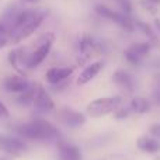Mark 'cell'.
<instances>
[{
	"mask_svg": "<svg viewBox=\"0 0 160 160\" xmlns=\"http://www.w3.org/2000/svg\"><path fill=\"white\" fill-rule=\"evenodd\" d=\"M49 11L45 8H24L18 10L3 24L7 27L10 32V41L13 44H20L32 35L48 17Z\"/></svg>",
	"mask_w": 160,
	"mask_h": 160,
	"instance_id": "1",
	"label": "cell"
},
{
	"mask_svg": "<svg viewBox=\"0 0 160 160\" xmlns=\"http://www.w3.org/2000/svg\"><path fill=\"white\" fill-rule=\"evenodd\" d=\"M17 132L21 136L32 141H52L59 138V131L51 122L44 119H35L28 124L17 127Z\"/></svg>",
	"mask_w": 160,
	"mask_h": 160,
	"instance_id": "2",
	"label": "cell"
},
{
	"mask_svg": "<svg viewBox=\"0 0 160 160\" xmlns=\"http://www.w3.org/2000/svg\"><path fill=\"white\" fill-rule=\"evenodd\" d=\"M121 102H122V97H119V96L93 100L87 105V114L94 117V118H98V117L107 115V114L115 111L121 105Z\"/></svg>",
	"mask_w": 160,
	"mask_h": 160,
	"instance_id": "3",
	"label": "cell"
},
{
	"mask_svg": "<svg viewBox=\"0 0 160 160\" xmlns=\"http://www.w3.org/2000/svg\"><path fill=\"white\" fill-rule=\"evenodd\" d=\"M94 10H96V13L98 14L100 17L111 20V21H114L115 24H118L121 28H124L125 31H133L136 28L135 21H133V20L129 17V14H127V13L114 11L112 8L107 7V6H104V4H97Z\"/></svg>",
	"mask_w": 160,
	"mask_h": 160,
	"instance_id": "4",
	"label": "cell"
},
{
	"mask_svg": "<svg viewBox=\"0 0 160 160\" xmlns=\"http://www.w3.org/2000/svg\"><path fill=\"white\" fill-rule=\"evenodd\" d=\"M53 39H55V35L51 34V32L45 34V35L42 37L41 41H39L38 48H37L31 55H28V63H27L28 69H34V68L39 66V65L45 61V58H47V56L49 55V52H51Z\"/></svg>",
	"mask_w": 160,
	"mask_h": 160,
	"instance_id": "5",
	"label": "cell"
},
{
	"mask_svg": "<svg viewBox=\"0 0 160 160\" xmlns=\"http://www.w3.org/2000/svg\"><path fill=\"white\" fill-rule=\"evenodd\" d=\"M34 107L37 110L42 111V112H48L52 111L55 104L53 100L51 98V96L48 94V91L45 90V87L42 84H37L35 86V96H34Z\"/></svg>",
	"mask_w": 160,
	"mask_h": 160,
	"instance_id": "6",
	"label": "cell"
},
{
	"mask_svg": "<svg viewBox=\"0 0 160 160\" xmlns=\"http://www.w3.org/2000/svg\"><path fill=\"white\" fill-rule=\"evenodd\" d=\"M0 149L4 150L6 153L10 155L18 156L27 150V145L17 138H7V136H2L0 135Z\"/></svg>",
	"mask_w": 160,
	"mask_h": 160,
	"instance_id": "7",
	"label": "cell"
},
{
	"mask_svg": "<svg viewBox=\"0 0 160 160\" xmlns=\"http://www.w3.org/2000/svg\"><path fill=\"white\" fill-rule=\"evenodd\" d=\"M102 62H93V63L87 65L84 69L80 72L79 78H78V84L83 86V84H87L88 82H91L97 75L100 73V70L102 69Z\"/></svg>",
	"mask_w": 160,
	"mask_h": 160,
	"instance_id": "8",
	"label": "cell"
},
{
	"mask_svg": "<svg viewBox=\"0 0 160 160\" xmlns=\"http://www.w3.org/2000/svg\"><path fill=\"white\" fill-rule=\"evenodd\" d=\"M112 79H114V82H115V84L118 86V87H121L124 91H127V93H132V91L135 90V80H133V78L129 73L125 72V70H117V72L114 73Z\"/></svg>",
	"mask_w": 160,
	"mask_h": 160,
	"instance_id": "9",
	"label": "cell"
},
{
	"mask_svg": "<svg viewBox=\"0 0 160 160\" xmlns=\"http://www.w3.org/2000/svg\"><path fill=\"white\" fill-rule=\"evenodd\" d=\"M30 86V82H28L25 78L22 76H8L4 80V87L7 88L10 93H22L25 91Z\"/></svg>",
	"mask_w": 160,
	"mask_h": 160,
	"instance_id": "10",
	"label": "cell"
},
{
	"mask_svg": "<svg viewBox=\"0 0 160 160\" xmlns=\"http://www.w3.org/2000/svg\"><path fill=\"white\" fill-rule=\"evenodd\" d=\"M75 68H52L47 72L45 79L51 83V84H58V83L63 82L73 73Z\"/></svg>",
	"mask_w": 160,
	"mask_h": 160,
	"instance_id": "11",
	"label": "cell"
},
{
	"mask_svg": "<svg viewBox=\"0 0 160 160\" xmlns=\"http://www.w3.org/2000/svg\"><path fill=\"white\" fill-rule=\"evenodd\" d=\"M61 121L63 122V124L69 125V127L76 128V127H80L82 124H84L86 117L83 115L82 112L69 110V108H65V110L61 111Z\"/></svg>",
	"mask_w": 160,
	"mask_h": 160,
	"instance_id": "12",
	"label": "cell"
},
{
	"mask_svg": "<svg viewBox=\"0 0 160 160\" xmlns=\"http://www.w3.org/2000/svg\"><path fill=\"white\" fill-rule=\"evenodd\" d=\"M8 61H10V65L20 73V75H24V66L27 68L28 58L24 56V49H22V48L11 51V52L8 53Z\"/></svg>",
	"mask_w": 160,
	"mask_h": 160,
	"instance_id": "13",
	"label": "cell"
},
{
	"mask_svg": "<svg viewBox=\"0 0 160 160\" xmlns=\"http://www.w3.org/2000/svg\"><path fill=\"white\" fill-rule=\"evenodd\" d=\"M100 49V45L94 41L91 37H83L79 42V51L82 53V56H84V59H88L90 56H93V53H96Z\"/></svg>",
	"mask_w": 160,
	"mask_h": 160,
	"instance_id": "14",
	"label": "cell"
},
{
	"mask_svg": "<svg viewBox=\"0 0 160 160\" xmlns=\"http://www.w3.org/2000/svg\"><path fill=\"white\" fill-rule=\"evenodd\" d=\"M59 160H82V152L78 146L73 145H61Z\"/></svg>",
	"mask_w": 160,
	"mask_h": 160,
	"instance_id": "15",
	"label": "cell"
},
{
	"mask_svg": "<svg viewBox=\"0 0 160 160\" xmlns=\"http://www.w3.org/2000/svg\"><path fill=\"white\" fill-rule=\"evenodd\" d=\"M138 148L146 153H156L160 149V143L156 139L148 138V136H142L138 139Z\"/></svg>",
	"mask_w": 160,
	"mask_h": 160,
	"instance_id": "16",
	"label": "cell"
},
{
	"mask_svg": "<svg viewBox=\"0 0 160 160\" xmlns=\"http://www.w3.org/2000/svg\"><path fill=\"white\" fill-rule=\"evenodd\" d=\"M129 108L132 112H136V114H145L146 111L150 110V104L146 98L143 97H135V98L131 101L129 104Z\"/></svg>",
	"mask_w": 160,
	"mask_h": 160,
	"instance_id": "17",
	"label": "cell"
},
{
	"mask_svg": "<svg viewBox=\"0 0 160 160\" xmlns=\"http://www.w3.org/2000/svg\"><path fill=\"white\" fill-rule=\"evenodd\" d=\"M35 86H37V84H32V83H30V86H28L27 90L22 91V93H20V96H18V98H17V101H18L21 105H24V107H30L31 104H34Z\"/></svg>",
	"mask_w": 160,
	"mask_h": 160,
	"instance_id": "18",
	"label": "cell"
},
{
	"mask_svg": "<svg viewBox=\"0 0 160 160\" xmlns=\"http://www.w3.org/2000/svg\"><path fill=\"white\" fill-rule=\"evenodd\" d=\"M150 48H152L150 42H141V44H135V45H132V47H129L128 51L132 52L133 55H136L138 58L143 59L145 56L150 52Z\"/></svg>",
	"mask_w": 160,
	"mask_h": 160,
	"instance_id": "19",
	"label": "cell"
},
{
	"mask_svg": "<svg viewBox=\"0 0 160 160\" xmlns=\"http://www.w3.org/2000/svg\"><path fill=\"white\" fill-rule=\"evenodd\" d=\"M8 42H10V32L3 21H0V49H3Z\"/></svg>",
	"mask_w": 160,
	"mask_h": 160,
	"instance_id": "20",
	"label": "cell"
},
{
	"mask_svg": "<svg viewBox=\"0 0 160 160\" xmlns=\"http://www.w3.org/2000/svg\"><path fill=\"white\" fill-rule=\"evenodd\" d=\"M135 25H136V28H139L141 31H143L145 35L149 37L150 41H153V42L156 41V35H155V32H153L152 28H150L148 24H145V22H142V21H135Z\"/></svg>",
	"mask_w": 160,
	"mask_h": 160,
	"instance_id": "21",
	"label": "cell"
},
{
	"mask_svg": "<svg viewBox=\"0 0 160 160\" xmlns=\"http://www.w3.org/2000/svg\"><path fill=\"white\" fill-rule=\"evenodd\" d=\"M131 112H132V111H131L129 107H128V108L118 107V108L115 110V114H114V115H115L117 119H124V118H128V115H129Z\"/></svg>",
	"mask_w": 160,
	"mask_h": 160,
	"instance_id": "22",
	"label": "cell"
},
{
	"mask_svg": "<svg viewBox=\"0 0 160 160\" xmlns=\"http://www.w3.org/2000/svg\"><path fill=\"white\" fill-rule=\"evenodd\" d=\"M124 55H125V59H127V61L129 62L131 65H135V66H136V65L141 63V61H142L141 58H138L136 55H133V53H132V52H129L128 49L124 52Z\"/></svg>",
	"mask_w": 160,
	"mask_h": 160,
	"instance_id": "23",
	"label": "cell"
},
{
	"mask_svg": "<svg viewBox=\"0 0 160 160\" xmlns=\"http://www.w3.org/2000/svg\"><path fill=\"white\" fill-rule=\"evenodd\" d=\"M153 97H155V101L160 104V78L156 83V87H155V91H153Z\"/></svg>",
	"mask_w": 160,
	"mask_h": 160,
	"instance_id": "24",
	"label": "cell"
},
{
	"mask_svg": "<svg viewBox=\"0 0 160 160\" xmlns=\"http://www.w3.org/2000/svg\"><path fill=\"white\" fill-rule=\"evenodd\" d=\"M8 117V110L3 102H0V118H7Z\"/></svg>",
	"mask_w": 160,
	"mask_h": 160,
	"instance_id": "25",
	"label": "cell"
},
{
	"mask_svg": "<svg viewBox=\"0 0 160 160\" xmlns=\"http://www.w3.org/2000/svg\"><path fill=\"white\" fill-rule=\"evenodd\" d=\"M150 132L153 133L155 136H158V138H160V124H155L150 127Z\"/></svg>",
	"mask_w": 160,
	"mask_h": 160,
	"instance_id": "26",
	"label": "cell"
},
{
	"mask_svg": "<svg viewBox=\"0 0 160 160\" xmlns=\"http://www.w3.org/2000/svg\"><path fill=\"white\" fill-rule=\"evenodd\" d=\"M145 3H146V6H150V7L155 8L156 6L160 4V0H145Z\"/></svg>",
	"mask_w": 160,
	"mask_h": 160,
	"instance_id": "27",
	"label": "cell"
},
{
	"mask_svg": "<svg viewBox=\"0 0 160 160\" xmlns=\"http://www.w3.org/2000/svg\"><path fill=\"white\" fill-rule=\"evenodd\" d=\"M155 27H156V30H158V32L160 34V18L155 20Z\"/></svg>",
	"mask_w": 160,
	"mask_h": 160,
	"instance_id": "28",
	"label": "cell"
},
{
	"mask_svg": "<svg viewBox=\"0 0 160 160\" xmlns=\"http://www.w3.org/2000/svg\"><path fill=\"white\" fill-rule=\"evenodd\" d=\"M24 2H27V3H32V4H35V3H38L39 0H24Z\"/></svg>",
	"mask_w": 160,
	"mask_h": 160,
	"instance_id": "29",
	"label": "cell"
},
{
	"mask_svg": "<svg viewBox=\"0 0 160 160\" xmlns=\"http://www.w3.org/2000/svg\"><path fill=\"white\" fill-rule=\"evenodd\" d=\"M155 160H160V156H159V158H156V159H155Z\"/></svg>",
	"mask_w": 160,
	"mask_h": 160,
	"instance_id": "30",
	"label": "cell"
}]
</instances>
